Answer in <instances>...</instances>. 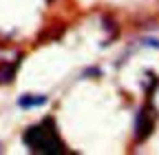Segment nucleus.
Wrapping results in <instances>:
<instances>
[{"mask_svg":"<svg viewBox=\"0 0 159 155\" xmlns=\"http://www.w3.org/2000/svg\"><path fill=\"white\" fill-rule=\"evenodd\" d=\"M25 144L33 151V153H64V144L60 140V135L53 126V120L47 118L42 124H33L27 129L25 133Z\"/></svg>","mask_w":159,"mask_h":155,"instance_id":"nucleus-1","label":"nucleus"},{"mask_svg":"<svg viewBox=\"0 0 159 155\" xmlns=\"http://www.w3.org/2000/svg\"><path fill=\"white\" fill-rule=\"evenodd\" d=\"M150 131H152V115H150L148 109H142L137 115V140L148 138Z\"/></svg>","mask_w":159,"mask_h":155,"instance_id":"nucleus-2","label":"nucleus"},{"mask_svg":"<svg viewBox=\"0 0 159 155\" xmlns=\"http://www.w3.org/2000/svg\"><path fill=\"white\" fill-rule=\"evenodd\" d=\"M42 104H47V95L27 93V95L18 98V106H22V109H35V106H42Z\"/></svg>","mask_w":159,"mask_h":155,"instance_id":"nucleus-3","label":"nucleus"}]
</instances>
